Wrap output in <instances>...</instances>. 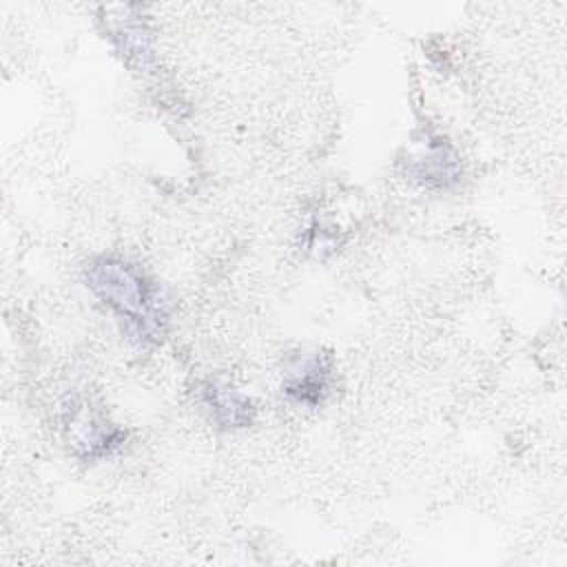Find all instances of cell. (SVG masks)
<instances>
[{"label": "cell", "instance_id": "cell-1", "mask_svg": "<svg viewBox=\"0 0 567 567\" xmlns=\"http://www.w3.org/2000/svg\"><path fill=\"white\" fill-rule=\"evenodd\" d=\"M86 277L95 295L126 319L140 337L159 332L162 315L155 306V288L135 266L120 259H100L89 266Z\"/></svg>", "mask_w": 567, "mask_h": 567}, {"label": "cell", "instance_id": "cell-2", "mask_svg": "<svg viewBox=\"0 0 567 567\" xmlns=\"http://www.w3.org/2000/svg\"><path fill=\"white\" fill-rule=\"evenodd\" d=\"M328 388V365L321 357H308L297 370L290 372L286 392L301 403H319Z\"/></svg>", "mask_w": 567, "mask_h": 567}]
</instances>
